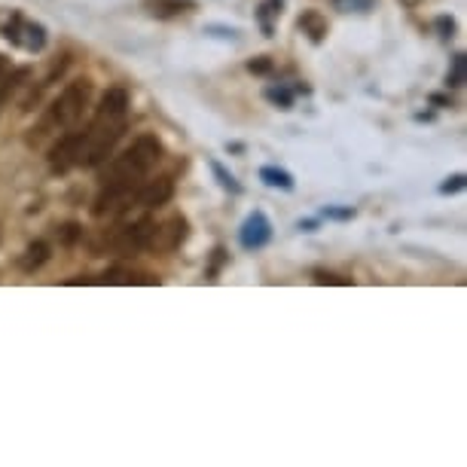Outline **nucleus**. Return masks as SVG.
Segmentation results:
<instances>
[{
	"mask_svg": "<svg viewBox=\"0 0 467 467\" xmlns=\"http://www.w3.org/2000/svg\"><path fill=\"white\" fill-rule=\"evenodd\" d=\"M266 98L269 101H276L281 104V107H291V101H294V95H291V89H285V86H272V89H266Z\"/></svg>",
	"mask_w": 467,
	"mask_h": 467,
	"instance_id": "17",
	"label": "nucleus"
},
{
	"mask_svg": "<svg viewBox=\"0 0 467 467\" xmlns=\"http://www.w3.org/2000/svg\"><path fill=\"white\" fill-rule=\"evenodd\" d=\"M147 10L153 15H159V19H172V15L192 10V4L190 0H147Z\"/></svg>",
	"mask_w": 467,
	"mask_h": 467,
	"instance_id": "11",
	"label": "nucleus"
},
{
	"mask_svg": "<svg viewBox=\"0 0 467 467\" xmlns=\"http://www.w3.org/2000/svg\"><path fill=\"white\" fill-rule=\"evenodd\" d=\"M431 101L434 104H449V107H453V98H446V95H431Z\"/></svg>",
	"mask_w": 467,
	"mask_h": 467,
	"instance_id": "25",
	"label": "nucleus"
},
{
	"mask_svg": "<svg viewBox=\"0 0 467 467\" xmlns=\"http://www.w3.org/2000/svg\"><path fill=\"white\" fill-rule=\"evenodd\" d=\"M315 281H318V285H342V287H349V285H351L349 278H340V276H327V272H315Z\"/></svg>",
	"mask_w": 467,
	"mask_h": 467,
	"instance_id": "19",
	"label": "nucleus"
},
{
	"mask_svg": "<svg viewBox=\"0 0 467 467\" xmlns=\"http://www.w3.org/2000/svg\"><path fill=\"white\" fill-rule=\"evenodd\" d=\"M324 217H333V220H351L354 211H351V208H327Z\"/></svg>",
	"mask_w": 467,
	"mask_h": 467,
	"instance_id": "20",
	"label": "nucleus"
},
{
	"mask_svg": "<svg viewBox=\"0 0 467 467\" xmlns=\"http://www.w3.org/2000/svg\"><path fill=\"white\" fill-rule=\"evenodd\" d=\"M46 260H50V245H46V241H34V245L25 251V257L19 260V266H22V272H37Z\"/></svg>",
	"mask_w": 467,
	"mask_h": 467,
	"instance_id": "12",
	"label": "nucleus"
},
{
	"mask_svg": "<svg viewBox=\"0 0 467 467\" xmlns=\"http://www.w3.org/2000/svg\"><path fill=\"white\" fill-rule=\"evenodd\" d=\"M404 4H406V6H416V4H418V0H404Z\"/></svg>",
	"mask_w": 467,
	"mask_h": 467,
	"instance_id": "27",
	"label": "nucleus"
},
{
	"mask_svg": "<svg viewBox=\"0 0 467 467\" xmlns=\"http://www.w3.org/2000/svg\"><path fill=\"white\" fill-rule=\"evenodd\" d=\"M163 159V141L156 135H141L126 153H119L114 163L104 165L101 187L104 183H126V187H138V183L153 172V165Z\"/></svg>",
	"mask_w": 467,
	"mask_h": 467,
	"instance_id": "2",
	"label": "nucleus"
},
{
	"mask_svg": "<svg viewBox=\"0 0 467 467\" xmlns=\"http://www.w3.org/2000/svg\"><path fill=\"white\" fill-rule=\"evenodd\" d=\"M238 238H241V248H248V251H257V248L269 245V238H272V223H269V217H266L263 211L248 214V220L241 223Z\"/></svg>",
	"mask_w": 467,
	"mask_h": 467,
	"instance_id": "9",
	"label": "nucleus"
},
{
	"mask_svg": "<svg viewBox=\"0 0 467 467\" xmlns=\"http://www.w3.org/2000/svg\"><path fill=\"white\" fill-rule=\"evenodd\" d=\"M89 98H92V83L89 79H74V83L64 86V92L59 95V101L50 107V114L43 117V123H40L37 135H31V144H37L43 138L46 132H61V128H74L79 119H83L86 107H89Z\"/></svg>",
	"mask_w": 467,
	"mask_h": 467,
	"instance_id": "3",
	"label": "nucleus"
},
{
	"mask_svg": "<svg viewBox=\"0 0 467 467\" xmlns=\"http://www.w3.org/2000/svg\"><path fill=\"white\" fill-rule=\"evenodd\" d=\"M128 126V92L126 89H107L95 110L92 123L83 128V150H79V165L101 168L107 156L114 153L119 138Z\"/></svg>",
	"mask_w": 467,
	"mask_h": 467,
	"instance_id": "1",
	"label": "nucleus"
},
{
	"mask_svg": "<svg viewBox=\"0 0 467 467\" xmlns=\"http://www.w3.org/2000/svg\"><path fill=\"white\" fill-rule=\"evenodd\" d=\"M214 254H217V257H214V266H211V269H208V276H211V278H217V272H220L223 260H227V251H223V248H217Z\"/></svg>",
	"mask_w": 467,
	"mask_h": 467,
	"instance_id": "21",
	"label": "nucleus"
},
{
	"mask_svg": "<svg viewBox=\"0 0 467 467\" xmlns=\"http://www.w3.org/2000/svg\"><path fill=\"white\" fill-rule=\"evenodd\" d=\"M458 190H464V174H455V177H449L446 183L440 187L443 196H449V192H458Z\"/></svg>",
	"mask_w": 467,
	"mask_h": 467,
	"instance_id": "18",
	"label": "nucleus"
},
{
	"mask_svg": "<svg viewBox=\"0 0 467 467\" xmlns=\"http://www.w3.org/2000/svg\"><path fill=\"white\" fill-rule=\"evenodd\" d=\"M437 28L443 31L440 37H446V40H449V37H453V31H455V22H453V19H437Z\"/></svg>",
	"mask_w": 467,
	"mask_h": 467,
	"instance_id": "24",
	"label": "nucleus"
},
{
	"mask_svg": "<svg viewBox=\"0 0 467 467\" xmlns=\"http://www.w3.org/2000/svg\"><path fill=\"white\" fill-rule=\"evenodd\" d=\"M300 28H303V31H309V37H312V40H321V37L327 34V25H324V22H321V15H318V13H305L303 19H300Z\"/></svg>",
	"mask_w": 467,
	"mask_h": 467,
	"instance_id": "14",
	"label": "nucleus"
},
{
	"mask_svg": "<svg viewBox=\"0 0 467 467\" xmlns=\"http://www.w3.org/2000/svg\"><path fill=\"white\" fill-rule=\"evenodd\" d=\"M187 229H190L187 217H168L165 223H156V227H153L147 251H153V254L174 251V248H181L183 241H187Z\"/></svg>",
	"mask_w": 467,
	"mask_h": 467,
	"instance_id": "5",
	"label": "nucleus"
},
{
	"mask_svg": "<svg viewBox=\"0 0 467 467\" xmlns=\"http://www.w3.org/2000/svg\"><path fill=\"white\" fill-rule=\"evenodd\" d=\"M174 196L172 177H156V181H141V187L135 190V205L138 208H159L168 205Z\"/></svg>",
	"mask_w": 467,
	"mask_h": 467,
	"instance_id": "8",
	"label": "nucleus"
},
{
	"mask_svg": "<svg viewBox=\"0 0 467 467\" xmlns=\"http://www.w3.org/2000/svg\"><path fill=\"white\" fill-rule=\"evenodd\" d=\"M4 37L28 52H40L46 46V28L37 25V22L22 19V15H13L10 25H4Z\"/></svg>",
	"mask_w": 467,
	"mask_h": 467,
	"instance_id": "6",
	"label": "nucleus"
},
{
	"mask_svg": "<svg viewBox=\"0 0 467 467\" xmlns=\"http://www.w3.org/2000/svg\"><path fill=\"white\" fill-rule=\"evenodd\" d=\"M79 150H83V132H64L59 144L50 150V168L52 172H70L79 165Z\"/></svg>",
	"mask_w": 467,
	"mask_h": 467,
	"instance_id": "7",
	"label": "nucleus"
},
{
	"mask_svg": "<svg viewBox=\"0 0 467 467\" xmlns=\"http://www.w3.org/2000/svg\"><path fill=\"white\" fill-rule=\"evenodd\" d=\"M153 227H156V220H150V217H141V220H135L132 227H123L117 229L114 236V251H119L123 257L128 254H138V251H147L150 248V236H153Z\"/></svg>",
	"mask_w": 467,
	"mask_h": 467,
	"instance_id": "4",
	"label": "nucleus"
},
{
	"mask_svg": "<svg viewBox=\"0 0 467 467\" xmlns=\"http://www.w3.org/2000/svg\"><path fill=\"white\" fill-rule=\"evenodd\" d=\"M31 77V68H15L13 74H4L0 77V110L6 107V101L15 95V89H19L25 79Z\"/></svg>",
	"mask_w": 467,
	"mask_h": 467,
	"instance_id": "10",
	"label": "nucleus"
},
{
	"mask_svg": "<svg viewBox=\"0 0 467 467\" xmlns=\"http://www.w3.org/2000/svg\"><path fill=\"white\" fill-rule=\"evenodd\" d=\"M4 74H6V59L0 55V77H4Z\"/></svg>",
	"mask_w": 467,
	"mask_h": 467,
	"instance_id": "26",
	"label": "nucleus"
},
{
	"mask_svg": "<svg viewBox=\"0 0 467 467\" xmlns=\"http://www.w3.org/2000/svg\"><path fill=\"white\" fill-rule=\"evenodd\" d=\"M61 238L68 241V245H74V241L79 238V227H74V223H68V227H64V232H61Z\"/></svg>",
	"mask_w": 467,
	"mask_h": 467,
	"instance_id": "23",
	"label": "nucleus"
},
{
	"mask_svg": "<svg viewBox=\"0 0 467 467\" xmlns=\"http://www.w3.org/2000/svg\"><path fill=\"white\" fill-rule=\"evenodd\" d=\"M211 172H214L217 181H220V187H223V190H229V192H241V187L236 183V177H232L220 163H211Z\"/></svg>",
	"mask_w": 467,
	"mask_h": 467,
	"instance_id": "15",
	"label": "nucleus"
},
{
	"mask_svg": "<svg viewBox=\"0 0 467 467\" xmlns=\"http://www.w3.org/2000/svg\"><path fill=\"white\" fill-rule=\"evenodd\" d=\"M272 68V61L269 59H260V61H248V70H251V74H266V70Z\"/></svg>",
	"mask_w": 467,
	"mask_h": 467,
	"instance_id": "22",
	"label": "nucleus"
},
{
	"mask_svg": "<svg viewBox=\"0 0 467 467\" xmlns=\"http://www.w3.org/2000/svg\"><path fill=\"white\" fill-rule=\"evenodd\" d=\"M260 181L269 183V187H278V190H294V177L287 174L285 168H276V165H263Z\"/></svg>",
	"mask_w": 467,
	"mask_h": 467,
	"instance_id": "13",
	"label": "nucleus"
},
{
	"mask_svg": "<svg viewBox=\"0 0 467 467\" xmlns=\"http://www.w3.org/2000/svg\"><path fill=\"white\" fill-rule=\"evenodd\" d=\"M464 83V55H455L453 59V70H449V77H446V86L449 89H458Z\"/></svg>",
	"mask_w": 467,
	"mask_h": 467,
	"instance_id": "16",
	"label": "nucleus"
}]
</instances>
